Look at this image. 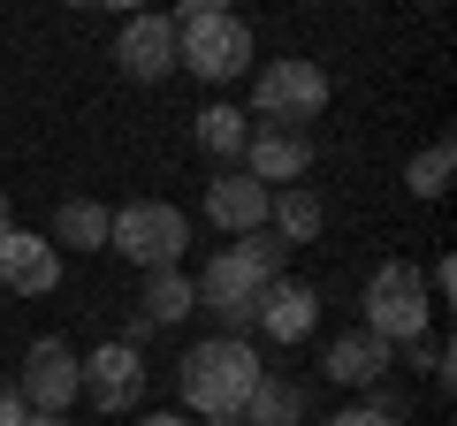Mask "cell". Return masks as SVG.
Listing matches in <instances>:
<instances>
[{
    "label": "cell",
    "mask_w": 457,
    "mask_h": 426,
    "mask_svg": "<svg viewBox=\"0 0 457 426\" xmlns=\"http://www.w3.org/2000/svg\"><path fill=\"white\" fill-rule=\"evenodd\" d=\"M260 350L245 343V335H206V343L183 350L176 365V389H183V419H245L252 389H260Z\"/></svg>",
    "instance_id": "1"
},
{
    "label": "cell",
    "mask_w": 457,
    "mask_h": 426,
    "mask_svg": "<svg viewBox=\"0 0 457 426\" xmlns=\"http://www.w3.org/2000/svg\"><path fill=\"white\" fill-rule=\"evenodd\" d=\"M282 274V244L275 236H237V244H221L206 266H198V282H191V297H198V312H213L221 320V335H245L252 328V312H260V290Z\"/></svg>",
    "instance_id": "2"
},
{
    "label": "cell",
    "mask_w": 457,
    "mask_h": 426,
    "mask_svg": "<svg viewBox=\"0 0 457 426\" xmlns=\"http://www.w3.org/2000/svg\"><path fill=\"white\" fill-rule=\"evenodd\" d=\"M176 69H191V77L206 84H237L260 53H252V23L228 16V8H213V0H191V8H176Z\"/></svg>",
    "instance_id": "3"
},
{
    "label": "cell",
    "mask_w": 457,
    "mask_h": 426,
    "mask_svg": "<svg viewBox=\"0 0 457 426\" xmlns=\"http://www.w3.org/2000/svg\"><path fill=\"white\" fill-rule=\"evenodd\" d=\"M191 244V213L168 206V198H130V206H114V229H107V251L114 259L145 266V274H168Z\"/></svg>",
    "instance_id": "4"
},
{
    "label": "cell",
    "mask_w": 457,
    "mask_h": 426,
    "mask_svg": "<svg viewBox=\"0 0 457 426\" xmlns=\"http://www.w3.org/2000/svg\"><path fill=\"white\" fill-rule=\"evenodd\" d=\"M427 320H435V305H427V274L411 259H381L374 274H366V335H381V343H420Z\"/></svg>",
    "instance_id": "5"
},
{
    "label": "cell",
    "mask_w": 457,
    "mask_h": 426,
    "mask_svg": "<svg viewBox=\"0 0 457 426\" xmlns=\"http://www.w3.org/2000/svg\"><path fill=\"white\" fill-rule=\"evenodd\" d=\"M320 107H328V69L305 61V53L267 61L260 84H252V115H260V130H305V122H320Z\"/></svg>",
    "instance_id": "6"
},
{
    "label": "cell",
    "mask_w": 457,
    "mask_h": 426,
    "mask_svg": "<svg viewBox=\"0 0 457 426\" xmlns=\"http://www.w3.org/2000/svg\"><path fill=\"white\" fill-rule=\"evenodd\" d=\"M16 396H23L31 411L69 419V404L84 396V358L62 343V335H38V343L23 350V365H16Z\"/></svg>",
    "instance_id": "7"
},
{
    "label": "cell",
    "mask_w": 457,
    "mask_h": 426,
    "mask_svg": "<svg viewBox=\"0 0 457 426\" xmlns=\"http://www.w3.org/2000/svg\"><path fill=\"white\" fill-rule=\"evenodd\" d=\"M153 389V365L137 343H99L92 358H84V396H92L99 411H137Z\"/></svg>",
    "instance_id": "8"
},
{
    "label": "cell",
    "mask_w": 457,
    "mask_h": 426,
    "mask_svg": "<svg viewBox=\"0 0 457 426\" xmlns=\"http://www.w3.org/2000/svg\"><path fill=\"white\" fill-rule=\"evenodd\" d=\"M312 168V137L305 130H260L252 122V145H245V176L260 191H297Z\"/></svg>",
    "instance_id": "9"
},
{
    "label": "cell",
    "mask_w": 457,
    "mask_h": 426,
    "mask_svg": "<svg viewBox=\"0 0 457 426\" xmlns=\"http://www.w3.org/2000/svg\"><path fill=\"white\" fill-rule=\"evenodd\" d=\"M0 290L54 297V290H62V251H54L38 229H8V236H0Z\"/></svg>",
    "instance_id": "10"
},
{
    "label": "cell",
    "mask_w": 457,
    "mask_h": 426,
    "mask_svg": "<svg viewBox=\"0 0 457 426\" xmlns=\"http://www.w3.org/2000/svg\"><path fill=\"white\" fill-rule=\"evenodd\" d=\"M114 61H122V77H137V84H168L176 77V23L168 16H130L122 38H114Z\"/></svg>",
    "instance_id": "11"
},
{
    "label": "cell",
    "mask_w": 457,
    "mask_h": 426,
    "mask_svg": "<svg viewBox=\"0 0 457 426\" xmlns=\"http://www.w3.org/2000/svg\"><path fill=\"white\" fill-rule=\"evenodd\" d=\"M252 328H267L275 343H305V335L320 328V290H312V282L275 274V282L260 290V312H252Z\"/></svg>",
    "instance_id": "12"
},
{
    "label": "cell",
    "mask_w": 457,
    "mask_h": 426,
    "mask_svg": "<svg viewBox=\"0 0 457 426\" xmlns=\"http://www.w3.org/2000/svg\"><path fill=\"white\" fill-rule=\"evenodd\" d=\"M267 198H275V191H260L245 168H221V176L206 183V221L228 229V236H260L267 229Z\"/></svg>",
    "instance_id": "13"
},
{
    "label": "cell",
    "mask_w": 457,
    "mask_h": 426,
    "mask_svg": "<svg viewBox=\"0 0 457 426\" xmlns=\"http://www.w3.org/2000/svg\"><path fill=\"white\" fill-rule=\"evenodd\" d=\"M320 373L343 381V389H374V381L389 373V343H381V335H366V328H351V335H336V343H328Z\"/></svg>",
    "instance_id": "14"
},
{
    "label": "cell",
    "mask_w": 457,
    "mask_h": 426,
    "mask_svg": "<svg viewBox=\"0 0 457 426\" xmlns=\"http://www.w3.org/2000/svg\"><path fill=\"white\" fill-rule=\"evenodd\" d=\"M107 229H114V213L99 206V198H62L54 206V251H107Z\"/></svg>",
    "instance_id": "15"
},
{
    "label": "cell",
    "mask_w": 457,
    "mask_h": 426,
    "mask_svg": "<svg viewBox=\"0 0 457 426\" xmlns=\"http://www.w3.org/2000/svg\"><path fill=\"white\" fill-rule=\"evenodd\" d=\"M320 229H328V206L305 191V183H297V191H275V198H267V236H275V244H312Z\"/></svg>",
    "instance_id": "16"
},
{
    "label": "cell",
    "mask_w": 457,
    "mask_h": 426,
    "mask_svg": "<svg viewBox=\"0 0 457 426\" xmlns=\"http://www.w3.org/2000/svg\"><path fill=\"white\" fill-rule=\"evenodd\" d=\"M191 137H198V152H213V160H245V145H252V115H245V107H228V99H213V107H198Z\"/></svg>",
    "instance_id": "17"
},
{
    "label": "cell",
    "mask_w": 457,
    "mask_h": 426,
    "mask_svg": "<svg viewBox=\"0 0 457 426\" xmlns=\"http://www.w3.org/2000/svg\"><path fill=\"white\" fill-rule=\"evenodd\" d=\"M137 312H145V328H176V320H191L198 297H191V274H145V297H137Z\"/></svg>",
    "instance_id": "18"
},
{
    "label": "cell",
    "mask_w": 457,
    "mask_h": 426,
    "mask_svg": "<svg viewBox=\"0 0 457 426\" xmlns=\"http://www.w3.org/2000/svg\"><path fill=\"white\" fill-rule=\"evenodd\" d=\"M297 411H305V389H297V381L260 373V389H252V404H245V426H290Z\"/></svg>",
    "instance_id": "19"
},
{
    "label": "cell",
    "mask_w": 457,
    "mask_h": 426,
    "mask_svg": "<svg viewBox=\"0 0 457 426\" xmlns=\"http://www.w3.org/2000/svg\"><path fill=\"white\" fill-rule=\"evenodd\" d=\"M450 168H457V145H450V137L420 145V152L404 160V183H411V198H442V191H450Z\"/></svg>",
    "instance_id": "20"
},
{
    "label": "cell",
    "mask_w": 457,
    "mask_h": 426,
    "mask_svg": "<svg viewBox=\"0 0 457 426\" xmlns=\"http://www.w3.org/2000/svg\"><path fill=\"white\" fill-rule=\"evenodd\" d=\"M328 426H396V404H389V396H374V404H351V411H336Z\"/></svg>",
    "instance_id": "21"
},
{
    "label": "cell",
    "mask_w": 457,
    "mask_h": 426,
    "mask_svg": "<svg viewBox=\"0 0 457 426\" xmlns=\"http://www.w3.org/2000/svg\"><path fill=\"white\" fill-rule=\"evenodd\" d=\"M23 419H31V404L16 396V381H0V426H23Z\"/></svg>",
    "instance_id": "22"
},
{
    "label": "cell",
    "mask_w": 457,
    "mask_h": 426,
    "mask_svg": "<svg viewBox=\"0 0 457 426\" xmlns=\"http://www.w3.org/2000/svg\"><path fill=\"white\" fill-rule=\"evenodd\" d=\"M137 426H198V419H183V411H145Z\"/></svg>",
    "instance_id": "23"
},
{
    "label": "cell",
    "mask_w": 457,
    "mask_h": 426,
    "mask_svg": "<svg viewBox=\"0 0 457 426\" xmlns=\"http://www.w3.org/2000/svg\"><path fill=\"white\" fill-rule=\"evenodd\" d=\"M23 426H69V419H54V411H31V419H23Z\"/></svg>",
    "instance_id": "24"
},
{
    "label": "cell",
    "mask_w": 457,
    "mask_h": 426,
    "mask_svg": "<svg viewBox=\"0 0 457 426\" xmlns=\"http://www.w3.org/2000/svg\"><path fill=\"white\" fill-rule=\"evenodd\" d=\"M8 229H16V221H8V198H0V236H8Z\"/></svg>",
    "instance_id": "25"
}]
</instances>
